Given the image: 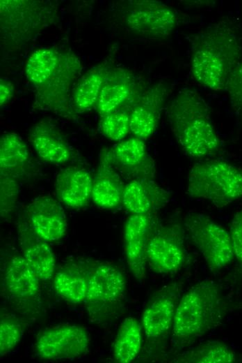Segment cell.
<instances>
[{
    "mask_svg": "<svg viewBox=\"0 0 242 363\" xmlns=\"http://www.w3.org/2000/svg\"><path fill=\"white\" fill-rule=\"evenodd\" d=\"M142 346L141 325L135 318H125L121 323L113 348L114 360L129 363L138 355Z\"/></svg>",
    "mask_w": 242,
    "mask_h": 363,
    "instance_id": "obj_23",
    "label": "cell"
},
{
    "mask_svg": "<svg viewBox=\"0 0 242 363\" xmlns=\"http://www.w3.org/2000/svg\"><path fill=\"white\" fill-rule=\"evenodd\" d=\"M229 234L234 257L242 262V208L234 215Z\"/></svg>",
    "mask_w": 242,
    "mask_h": 363,
    "instance_id": "obj_32",
    "label": "cell"
},
{
    "mask_svg": "<svg viewBox=\"0 0 242 363\" xmlns=\"http://www.w3.org/2000/svg\"><path fill=\"white\" fill-rule=\"evenodd\" d=\"M104 75L101 72L94 71L88 74L78 85L74 96V105L79 112L91 108L98 100L102 89Z\"/></svg>",
    "mask_w": 242,
    "mask_h": 363,
    "instance_id": "obj_27",
    "label": "cell"
},
{
    "mask_svg": "<svg viewBox=\"0 0 242 363\" xmlns=\"http://www.w3.org/2000/svg\"><path fill=\"white\" fill-rule=\"evenodd\" d=\"M130 114L131 112L118 109L103 115L99 122L101 133L113 141L122 140L131 131Z\"/></svg>",
    "mask_w": 242,
    "mask_h": 363,
    "instance_id": "obj_28",
    "label": "cell"
},
{
    "mask_svg": "<svg viewBox=\"0 0 242 363\" xmlns=\"http://www.w3.org/2000/svg\"><path fill=\"white\" fill-rule=\"evenodd\" d=\"M92 179L89 172L81 168L70 166L61 170L55 182L56 198L66 206L79 209L91 198Z\"/></svg>",
    "mask_w": 242,
    "mask_h": 363,
    "instance_id": "obj_15",
    "label": "cell"
},
{
    "mask_svg": "<svg viewBox=\"0 0 242 363\" xmlns=\"http://www.w3.org/2000/svg\"><path fill=\"white\" fill-rule=\"evenodd\" d=\"M127 24L138 34L165 38L175 31L177 17L173 8L167 4L159 1H143L128 13Z\"/></svg>",
    "mask_w": 242,
    "mask_h": 363,
    "instance_id": "obj_10",
    "label": "cell"
},
{
    "mask_svg": "<svg viewBox=\"0 0 242 363\" xmlns=\"http://www.w3.org/2000/svg\"><path fill=\"white\" fill-rule=\"evenodd\" d=\"M23 333L22 327L17 320L8 316L0 322V354L4 356L19 343Z\"/></svg>",
    "mask_w": 242,
    "mask_h": 363,
    "instance_id": "obj_29",
    "label": "cell"
},
{
    "mask_svg": "<svg viewBox=\"0 0 242 363\" xmlns=\"http://www.w3.org/2000/svg\"><path fill=\"white\" fill-rule=\"evenodd\" d=\"M168 92L167 84H159L131 110L130 131L135 137L145 140L154 134Z\"/></svg>",
    "mask_w": 242,
    "mask_h": 363,
    "instance_id": "obj_16",
    "label": "cell"
},
{
    "mask_svg": "<svg viewBox=\"0 0 242 363\" xmlns=\"http://www.w3.org/2000/svg\"><path fill=\"white\" fill-rule=\"evenodd\" d=\"M232 109L242 118V61L236 66L228 80L226 90Z\"/></svg>",
    "mask_w": 242,
    "mask_h": 363,
    "instance_id": "obj_31",
    "label": "cell"
},
{
    "mask_svg": "<svg viewBox=\"0 0 242 363\" xmlns=\"http://www.w3.org/2000/svg\"><path fill=\"white\" fill-rule=\"evenodd\" d=\"M29 138L35 151L43 161L59 165L70 160L68 145L51 124L44 121L37 124Z\"/></svg>",
    "mask_w": 242,
    "mask_h": 363,
    "instance_id": "obj_19",
    "label": "cell"
},
{
    "mask_svg": "<svg viewBox=\"0 0 242 363\" xmlns=\"http://www.w3.org/2000/svg\"><path fill=\"white\" fill-rule=\"evenodd\" d=\"M58 61L57 54L53 50H38L31 54L26 63V75L31 82L42 84L51 76Z\"/></svg>",
    "mask_w": 242,
    "mask_h": 363,
    "instance_id": "obj_25",
    "label": "cell"
},
{
    "mask_svg": "<svg viewBox=\"0 0 242 363\" xmlns=\"http://www.w3.org/2000/svg\"><path fill=\"white\" fill-rule=\"evenodd\" d=\"M14 92L13 85L4 79L0 81V105H3L13 97Z\"/></svg>",
    "mask_w": 242,
    "mask_h": 363,
    "instance_id": "obj_33",
    "label": "cell"
},
{
    "mask_svg": "<svg viewBox=\"0 0 242 363\" xmlns=\"http://www.w3.org/2000/svg\"><path fill=\"white\" fill-rule=\"evenodd\" d=\"M181 291V283L174 281L155 292L148 301L142 314V327L147 339L160 340L172 332Z\"/></svg>",
    "mask_w": 242,
    "mask_h": 363,
    "instance_id": "obj_9",
    "label": "cell"
},
{
    "mask_svg": "<svg viewBox=\"0 0 242 363\" xmlns=\"http://www.w3.org/2000/svg\"><path fill=\"white\" fill-rule=\"evenodd\" d=\"M184 229L170 223L150 233L147 245V264L155 273L172 274L184 267L188 260Z\"/></svg>",
    "mask_w": 242,
    "mask_h": 363,
    "instance_id": "obj_7",
    "label": "cell"
},
{
    "mask_svg": "<svg viewBox=\"0 0 242 363\" xmlns=\"http://www.w3.org/2000/svg\"><path fill=\"white\" fill-rule=\"evenodd\" d=\"M241 61L242 39L228 20L209 24L191 41V74L210 90L225 91L231 74Z\"/></svg>",
    "mask_w": 242,
    "mask_h": 363,
    "instance_id": "obj_1",
    "label": "cell"
},
{
    "mask_svg": "<svg viewBox=\"0 0 242 363\" xmlns=\"http://www.w3.org/2000/svg\"><path fill=\"white\" fill-rule=\"evenodd\" d=\"M131 92V83L121 78L102 88L98 98V110L103 116L118 110L128 100Z\"/></svg>",
    "mask_w": 242,
    "mask_h": 363,
    "instance_id": "obj_26",
    "label": "cell"
},
{
    "mask_svg": "<svg viewBox=\"0 0 242 363\" xmlns=\"http://www.w3.org/2000/svg\"><path fill=\"white\" fill-rule=\"evenodd\" d=\"M170 198L154 179H134L124 185L122 204L131 214L145 215L164 207Z\"/></svg>",
    "mask_w": 242,
    "mask_h": 363,
    "instance_id": "obj_13",
    "label": "cell"
},
{
    "mask_svg": "<svg viewBox=\"0 0 242 363\" xmlns=\"http://www.w3.org/2000/svg\"><path fill=\"white\" fill-rule=\"evenodd\" d=\"M1 216H7L15 209L19 195V186L15 178L1 175L0 182Z\"/></svg>",
    "mask_w": 242,
    "mask_h": 363,
    "instance_id": "obj_30",
    "label": "cell"
},
{
    "mask_svg": "<svg viewBox=\"0 0 242 363\" xmlns=\"http://www.w3.org/2000/svg\"><path fill=\"white\" fill-rule=\"evenodd\" d=\"M29 152L22 138L14 133L3 135L0 140L1 175L17 178L28 164Z\"/></svg>",
    "mask_w": 242,
    "mask_h": 363,
    "instance_id": "obj_22",
    "label": "cell"
},
{
    "mask_svg": "<svg viewBox=\"0 0 242 363\" xmlns=\"http://www.w3.org/2000/svg\"><path fill=\"white\" fill-rule=\"evenodd\" d=\"M151 232L150 214H131L124 226V250L128 267L138 280L146 275V250Z\"/></svg>",
    "mask_w": 242,
    "mask_h": 363,
    "instance_id": "obj_12",
    "label": "cell"
},
{
    "mask_svg": "<svg viewBox=\"0 0 242 363\" xmlns=\"http://www.w3.org/2000/svg\"><path fill=\"white\" fill-rule=\"evenodd\" d=\"M25 218L34 232L47 242L59 240L67 231L63 208L49 195L35 198L27 207Z\"/></svg>",
    "mask_w": 242,
    "mask_h": 363,
    "instance_id": "obj_11",
    "label": "cell"
},
{
    "mask_svg": "<svg viewBox=\"0 0 242 363\" xmlns=\"http://www.w3.org/2000/svg\"><path fill=\"white\" fill-rule=\"evenodd\" d=\"M41 281L23 255L13 257L5 273V284L8 292L20 299L35 297L40 290Z\"/></svg>",
    "mask_w": 242,
    "mask_h": 363,
    "instance_id": "obj_21",
    "label": "cell"
},
{
    "mask_svg": "<svg viewBox=\"0 0 242 363\" xmlns=\"http://www.w3.org/2000/svg\"><path fill=\"white\" fill-rule=\"evenodd\" d=\"M186 193L217 207H225L242 198V172L222 160L197 163L188 172Z\"/></svg>",
    "mask_w": 242,
    "mask_h": 363,
    "instance_id": "obj_4",
    "label": "cell"
},
{
    "mask_svg": "<svg viewBox=\"0 0 242 363\" xmlns=\"http://www.w3.org/2000/svg\"><path fill=\"white\" fill-rule=\"evenodd\" d=\"M167 116L175 138L188 156L203 158L218 151L220 142L210 108L197 90H179L170 102Z\"/></svg>",
    "mask_w": 242,
    "mask_h": 363,
    "instance_id": "obj_2",
    "label": "cell"
},
{
    "mask_svg": "<svg viewBox=\"0 0 242 363\" xmlns=\"http://www.w3.org/2000/svg\"><path fill=\"white\" fill-rule=\"evenodd\" d=\"M113 164L133 176V179H154V168L147 156L144 140L137 137L117 144L112 151Z\"/></svg>",
    "mask_w": 242,
    "mask_h": 363,
    "instance_id": "obj_18",
    "label": "cell"
},
{
    "mask_svg": "<svg viewBox=\"0 0 242 363\" xmlns=\"http://www.w3.org/2000/svg\"><path fill=\"white\" fill-rule=\"evenodd\" d=\"M89 336L82 327L65 324L49 327L38 337L37 356L43 360L74 359L83 355L89 346Z\"/></svg>",
    "mask_w": 242,
    "mask_h": 363,
    "instance_id": "obj_8",
    "label": "cell"
},
{
    "mask_svg": "<svg viewBox=\"0 0 242 363\" xmlns=\"http://www.w3.org/2000/svg\"><path fill=\"white\" fill-rule=\"evenodd\" d=\"M53 286L64 300L72 304L84 302L88 288L86 261L63 266L54 276Z\"/></svg>",
    "mask_w": 242,
    "mask_h": 363,
    "instance_id": "obj_20",
    "label": "cell"
},
{
    "mask_svg": "<svg viewBox=\"0 0 242 363\" xmlns=\"http://www.w3.org/2000/svg\"><path fill=\"white\" fill-rule=\"evenodd\" d=\"M17 231L23 256L41 281L51 279L55 272L56 260L48 242L34 232L26 218L19 219Z\"/></svg>",
    "mask_w": 242,
    "mask_h": 363,
    "instance_id": "obj_14",
    "label": "cell"
},
{
    "mask_svg": "<svg viewBox=\"0 0 242 363\" xmlns=\"http://www.w3.org/2000/svg\"><path fill=\"white\" fill-rule=\"evenodd\" d=\"M225 304L218 285L204 280L191 286L180 297L172 328V347L180 350L218 326Z\"/></svg>",
    "mask_w": 242,
    "mask_h": 363,
    "instance_id": "obj_3",
    "label": "cell"
},
{
    "mask_svg": "<svg viewBox=\"0 0 242 363\" xmlns=\"http://www.w3.org/2000/svg\"><path fill=\"white\" fill-rule=\"evenodd\" d=\"M184 227L191 243L212 272L231 263L234 258L230 236L207 215L191 212L184 218Z\"/></svg>",
    "mask_w": 242,
    "mask_h": 363,
    "instance_id": "obj_6",
    "label": "cell"
},
{
    "mask_svg": "<svg viewBox=\"0 0 242 363\" xmlns=\"http://www.w3.org/2000/svg\"><path fill=\"white\" fill-rule=\"evenodd\" d=\"M88 288L84 302L89 316L101 320L116 313L122 305L126 279L120 269L99 261H86Z\"/></svg>",
    "mask_w": 242,
    "mask_h": 363,
    "instance_id": "obj_5",
    "label": "cell"
},
{
    "mask_svg": "<svg viewBox=\"0 0 242 363\" xmlns=\"http://www.w3.org/2000/svg\"><path fill=\"white\" fill-rule=\"evenodd\" d=\"M112 151L105 156L92 179L91 198L104 209H115L122 204L124 184L113 168Z\"/></svg>",
    "mask_w": 242,
    "mask_h": 363,
    "instance_id": "obj_17",
    "label": "cell"
},
{
    "mask_svg": "<svg viewBox=\"0 0 242 363\" xmlns=\"http://www.w3.org/2000/svg\"><path fill=\"white\" fill-rule=\"evenodd\" d=\"M236 361L234 350L218 340L207 341L179 354L172 360L178 363H231Z\"/></svg>",
    "mask_w": 242,
    "mask_h": 363,
    "instance_id": "obj_24",
    "label": "cell"
}]
</instances>
